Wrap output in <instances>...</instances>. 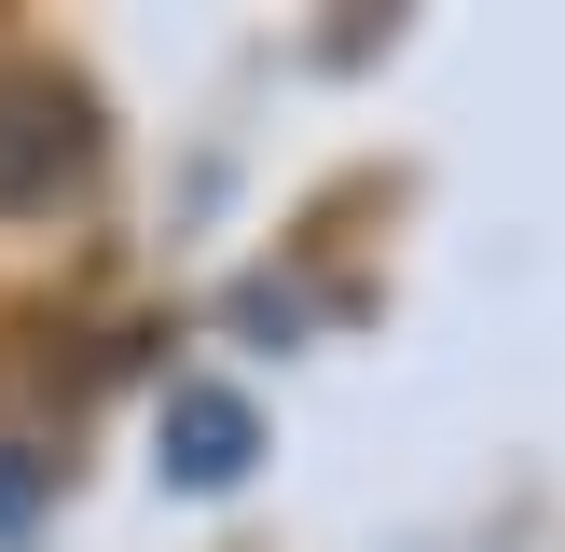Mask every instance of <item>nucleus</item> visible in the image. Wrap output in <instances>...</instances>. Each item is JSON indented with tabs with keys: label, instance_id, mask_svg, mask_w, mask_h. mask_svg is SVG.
<instances>
[{
	"label": "nucleus",
	"instance_id": "nucleus-1",
	"mask_svg": "<svg viewBox=\"0 0 565 552\" xmlns=\"http://www.w3.org/2000/svg\"><path fill=\"white\" fill-rule=\"evenodd\" d=\"M166 469H180V484H235L248 469V401L235 386H180V401H166Z\"/></svg>",
	"mask_w": 565,
	"mask_h": 552
}]
</instances>
